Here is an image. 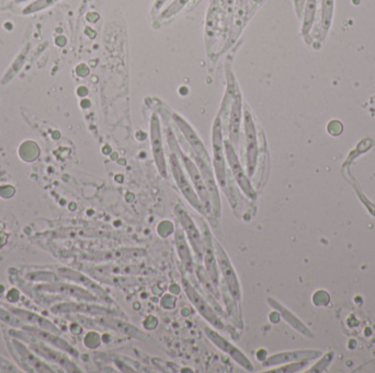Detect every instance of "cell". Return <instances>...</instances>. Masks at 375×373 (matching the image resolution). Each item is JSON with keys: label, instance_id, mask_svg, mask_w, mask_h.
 <instances>
[{"label": "cell", "instance_id": "ba28073f", "mask_svg": "<svg viewBox=\"0 0 375 373\" xmlns=\"http://www.w3.org/2000/svg\"><path fill=\"white\" fill-rule=\"evenodd\" d=\"M201 223V235L203 242V261L205 263V269L211 280L215 286L219 287V266H217V257H215L214 242L207 225L203 221Z\"/></svg>", "mask_w": 375, "mask_h": 373}, {"label": "cell", "instance_id": "cb8c5ba5", "mask_svg": "<svg viewBox=\"0 0 375 373\" xmlns=\"http://www.w3.org/2000/svg\"><path fill=\"white\" fill-rule=\"evenodd\" d=\"M100 322L103 323V324H107L108 326L113 327L115 330L125 333V334L131 335V336L137 337V338H145V335L143 336V334L137 328H134L131 325L121 323L120 321L111 320V319H105V320H103L101 319Z\"/></svg>", "mask_w": 375, "mask_h": 373}, {"label": "cell", "instance_id": "f1b7e54d", "mask_svg": "<svg viewBox=\"0 0 375 373\" xmlns=\"http://www.w3.org/2000/svg\"><path fill=\"white\" fill-rule=\"evenodd\" d=\"M294 6L297 17L302 18L304 13L305 0H294Z\"/></svg>", "mask_w": 375, "mask_h": 373}, {"label": "cell", "instance_id": "1f68e13d", "mask_svg": "<svg viewBox=\"0 0 375 373\" xmlns=\"http://www.w3.org/2000/svg\"><path fill=\"white\" fill-rule=\"evenodd\" d=\"M17 3H22V1H25V0H16Z\"/></svg>", "mask_w": 375, "mask_h": 373}, {"label": "cell", "instance_id": "8fae6325", "mask_svg": "<svg viewBox=\"0 0 375 373\" xmlns=\"http://www.w3.org/2000/svg\"><path fill=\"white\" fill-rule=\"evenodd\" d=\"M193 157H195V165L200 170L205 185H207V191H209L211 203H212V209H214V215L217 218H219V216H221V199H219V189H217V181H215L214 174H213L211 163L205 162L197 155H195Z\"/></svg>", "mask_w": 375, "mask_h": 373}, {"label": "cell", "instance_id": "6da1fadb", "mask_svg": "<svg viewBox=\"0 0 375 373\" xmlns=\"http://www.w3.org/2000/svg\"><path fill=\"white\" fill-rule=\"evenodd\" d=\"M167 138H168V145L171 153H175V155L181 158L183 165H185V170H187L188 174H189L191 181H192L195 191H197V194L199 195L201 201H202L203 206H204L205 211H207V216H209L213 211L212 203H211V197H209V191H207V185H205L204 179H203L200 170H199L197 165L191 160L190 158L188 157V155L179 148L178 143L175 141V136H173V131H171V129H168V133H167Z\"/></svg>", "mask_w": 375, "mask_h": 373}, {"label": "cell", "instance_id": "f546056e", "mask_svg": "<svg viewBox=\"0 0 375 373\" xmlns=\"http://www.w3.org/2000/svg\"><path fill=\"white\" fill-rule=\"evenodd\" d=\"M166 3L167 0H155V4H154L153 7L154 13H158L159 10H161Z\"/></svg>", "mask_w": 375, "mask_h": 373}, {"label": "cell", "instance_id": "7402d4cb", "mask_svg": "<svg viewBox=\"0 0 375 373\" xmlns=\"http://www.w3.org/2000/svg\"><path fill=\"white\" fill-rule=\"evenodd\" d=\"M13 311L17 314V316L23 319V320L27 321V322L35 323V324L39 325L40 327H43L45 330L57 332V327H54L49 321L44 320V319L39 316V315L27 312V311L16 310V309H13Z\"/></svg>", "mask_w": 375, "mask_h": 373}, {"label": "cell", "instance_id": "ffe728a7", "mask_svg": "<svg viewBox=\"0 0 375 373\" xmlns=\"http://www.w3.org/2000/svg\"><path fill=\"white\" fill-rule=\"evenodd\" d=\"M317 0H305L304 19H303L302 33L304 37L308 35L313 23H314L315 13H316Z\"/></svg>", "mask_w": 375, "mask_h": 373}, {"label": "cell", "instance_id": "d4e9b609", "mask_svg": "<svg viewBox=\"0 0 375 373\" xmlns=\"http://www.w3.org/2000/svg\"><path fill=\"white\" fill-rule=\"evenodd\" d=\"M191 0H173V3L166 8V9L161 11L159 15L161 20H169L175 16L178 15L183 8L187 7L188 4L190 3Z\"/></svg>", "mask_w": 375, "mask_h": 373}, {"label": "cell", "instance_id": "4dcf8cb0", "mask_svg": "<svg viewBox=\"0 0 375 373\" xmlns=\"http://www.w3.org/2000/svg\"><path fill=\"white\" fill-rule=\"evenodd\" d=\"M200 1H201V0H197V1H195V4H193V5H195H195H197V4H199V3H200Z\"/></svg>", "mask_w": 375, "mask_h": 373}, {"label": "cell", "instance_id": "4316f807", "mask_svg": "<svg viewBox=\"0 0 375 373\" xmlns=\"http://www.w3.org/2000/svg\"><path fill=\"white\" fill-rule=\"evenodd\" d=\"M66 311H83V312L91 313V314H107L110 313L109 310H105V308L100 307H93V305H83V304H69L64 305Z\"/></svg>", "mask_w": 375, "mask_h": 373}, {"label": "cell", "instance_id": "e0dca14e", "mask_svg": "<svg viewBox=\"0 0 375 373\" xmlns=\"http://www.w3.org/2000/svg\"><path fill=\"white\" fill-rule=\"evenodd\" d=\"M33 349H35L38 354L43 356L44 358L54 361V362H57V364L61 365L63 368H66L69 371L76 370V367L71 364V361L67 360L65 357L62 356L59 353L54 352V350H51V349L44 347L43 345L33 344Z\"/></svg>", "mask_w": 375, "mask_h": 373}, {"label": "cell", "instance_id": "7a4b0ae2", "mask_svg": "<svg viewBox=\"0 0 375 373\" xmlns=\"http://www.w3.org/2000/svg\"><path fill=\"white\" fill-rule=\"evenodd\" d=\"M169 160H171V172H173V177H175V183L180 189L185 199L189 201V203L197 213H200L203 216H207V211L203 206L200 197L197 194V191L193 189L192 185L189 182V179H188L185 172H183V167L179 163L178 155H175V153H171L169 155Z\"/></svg>", "mask_w": 375, "mask_h": 373}, {"label": "cell", "instance_id": "8992f818", "mask_svg": "<svg viewBox=\"0 0 375 373\" xmlns=\"http://www.w3.org/2000/svg\"><path fill=\"white\" fill-rule=\"evenodd\" d=\"M245 137H246V162L248 177H253L258 160V143L257 133L253 117L249 109H245L244 113Z\"/></svg>", "mask_w": 375, "mask_h": 373}, {"label": "cell", "instance_id": "44dd1931", "mask_svg": "<svg viewBox=\"0 0 375 373\" xmlns=\"http://www.w3.org/2000/svg\"><path fill=\"white\" fill-rule=\"evenodd\" d=\"M15 347L17 348L18 353L21 355L22 358H25V360H27L29 362L30 366L32 368L35 369L40 372H51L52 370H50L49 367L45 366V365L39 359L35 358L31 353L25 348L23 345L20 344V343L16 342L15 341Z\"/></svg>", "mask_w": 375, "mask_h": 373}, {"label": "cell", "instance_id": "4fadbf2b", "mask_svg": "<svg viewBox=\"0 0 375 373\" xmlns=\"http://www.w3.org/2000/svg\"><path fill=\"white\" fill-rule=\"evenodd\" d=\"M204 333L212 341L213 344L217 345L222 352L229 354L231 358L236 361L237 364L241 365L246 370H253V364H251L250 361L247 359V357L241 350H238L234 345H231V343L227 342L226 339L223 338L222 336H219L217 332L211 330L209 327H205Z\"/></svg>", "mask_w": 375, "mask_h": 373}, {"label": "cell", "instance_id": "30bf717a", "mask_svg": "<svg viewBox=\"0 0 375 373\" xmlns=\"http://www.w3.org/2000/svg\"><path fill=\"white\" fill-rule=\"evenodd\" d=\"M175 211L181 227L185 230V235L189 237V241H190V244L192 245L193 251H195L197 259L202 261L203 242L200 231L197 228V225H195L192 219L190 218V216L188 215L187 211L183 207L177 206Z\"/></svg>", "mask_w": 375, "mask_h": 373}, {"label": "cell", "instance_id": "484cf974", "mask_svg": "<svg viewBox=\"0 0 375 373\" xmlns=\"http://www.w3.org/2000/svg\"><path fill=\"white\" fill-rule=\"evenodd\" d=\"M197 276H199V279H200L201 283H202L203 286L205 287V289H207L209 292L212 293L215 298L219 299V287L215 286V285L213 284V281L211 280V278H209L207 273H205V269L203 268V267L199 266L197 267Z\"/></svg>", "mask_w": 375, "mask_h": 373}, {"label": "cell", "instance_id": "9a60e30c", "mask_svg": "<svg viewBox=\"0 0 375 373\" xmlns=\"http://www.w3.org/2000/svg\"><path fill=\"white\" fill-rule=\"evenodd\" d=\"M175 245H177V251H178L179 257H180L181 262L185 265V269L188 271H193V259L190 254V250L188 247L187 240H185V233H183V228L175 229Z\"/></svg>", "mask_w": 375, "mask_h": 373}, {"label": "cell", "instance_id": "7c38bea8", "mask_svg": "<svg viewBox=\"0 0 375 373\" xmlns=\"http://www.w3.org/2000/svg\"><path fill=\"white\" fill-rule=\"evenodd\" d=\"M173 119L175 125L180 129L181 133L183 134L185 138L187 139L188 143L190 145L191 149H192L195 155L200 157L205 162L211 163L209 153L205 149L202 141L199 138V136L195 133V129L190 126V124L188 123L185 119H183L180 115L175 114V113L173 114Z\"/></svg>", "mask_w": 375, "mask_h": 373}, {"label": "cell", "instance_id": "ac0fdd59", "mask_svg": "<svg viewBox=\"0 0 375 373\" xmlns=\"http://www.w3.org/2000/svg\"><path fill=\"white\" fill-rule=\"evenodd\" d=\"M47 290L57 291V292L65 293L67 296L75 297V298L81 299V300L98 301L91 293L83 289L76 288V287L69 286V285H59V286L47 287Z\"/></svg>", "mask_w": 375, "mask_h": 373}, {"label": "cell", "instance_id": "603a6c76", "mask_svg": "<svg viewBox=\"0 0 375 373\" xmlns=\"http://www.w3.org/2000/svg\"><path fill=\"white\" fill-rule=\"evenodd\" d=\"M335 0H322V33L326 35L330 25H332L333 15H334Z\"/></svg>", "mask_w": 375, "mask_h": 373}, {"label": "cell", "instance_id": "9c48e42d", "mask_svg": "<svg viewBox=\"0 0 375 373\" xmlns=\"http://www.w3.org/2000/svg\"><path fill=\"white\" fill-rule=\"evenodd\" d=\"M151 141L154 160L156 163L159 174L163 177H167V165L163 153V139H161V122L156 114L151 115Z\"/></svg>", "mask_w": 375, "mask_h": 373}, {"label": "cell", "instance_id": "3957f363", "mask_svg": "<svg viewBox=\"0 0 375 373\" xmlns=\"http://www.w3.org/2000/svg\"><path fill=\"white\" fill-rule=\"evenodd\" d=\"M213 165L217 182L222 187L226 186V165H225V148L223 145L222 121L217 117L212 129Z\"/></svg>", "mask_w": 375, "mask_h": 373}, {"label": "cell", "instance_id": "d6986e66", "mask_svg": "<svg viewBox=\"0 0 375 373\" xmlns=\"http://www.w3.org/2000/svg\"><path fill=\"white\" fill-rule=\"evenodd\" d=\"M27 330L29 331L30 334H35L40 338L44 339V341H47V342L52 343V344L59 347L62 350H65V352L69 353L73 356H77V353L75 352V349L71 348L65 341L59 338L55 335H52L51 333L42 332V331H38L35 328H27Z\"/></svg>", "mask_w": 375, "mask_h": 373}, {"label": "cell", "instance_id": "277c9868", "mask_svg": "<svg viewBox=\"0 0 375 373\" xmlns=\"http://www.w3.org/2000/svg\"><path fill=\"white\" fill-rule=\"evenodd\" d=\"M214 242L215 257H217V266L222 271L223 278H224L225 285L229 289V295L231 298L234 299L235 302L238 303L241 301V287H239L238 279H237L236 273L231 266V261L226 255L222 245L219 244V241L213 240Z\"/></svg>", "mask_w": 375, "mask_h": 373}, {"label": "cell", "instance_id": "83f0119b", "mask_svg": "<svg viewBox=\"0 0 375 373\" xmlns=\"http://www.w3.org/2000/svg\"><path fill=\"white\" fill-rule=\"evenodd\" d=\"M57 1H59V0H37L35 3H32L31 5L25 8L23 13H25V15H30V13H38V11H41V10L47 9L50 6L54 5V4L57 3Z\"/></svg>", "mask_w": 375, "mask_h": 373}, {"label": "cell", "instance_id": "5b68a950", "mask_svg": "<svg viewBox=\"0 0 375 373\" xmlns=\"http://www.w3.org/2000/svg\"><path fill=\"white\" fill-rule=\"evenodd\" d=\"M224 148L227 162H229V167H231V172H233V175H234L235 179H236L237 184L239 185L241 191H244L245 195H247L249 199H256V191L253 189V185H251L250 181H249V177H247L244 169L241 167L238 157H237L236 150H235L234 147L231 145V141H224Z\"/></svg>", "mask_w": 375, "mask_h": 373}, {"label": "cell", "instance_id": "2e32d148", "mask_svg": "<svg viewBox=\"0 0 375 373\" xmlns=\"http://www.w3.org/2000/svg\"><path fill=\"white\" fill-rule=\"evenodd\" d=\"M61 273L64 276L67 277V278L79 281V283L83 284V286L87 287L88 289L93 290L99 298H101V300L105 301V302L111 303L110 297L108 296L107 293H105L100 287L98 286L97 284H95L93 280H91V279L87 278V277L83 276V275L79 274L77 271H69V269H62Z\"/></svg>", "mask_w": 375, "mask_h": 373}, {"label": "cell", "instance_id": "52a82bcc", "mask_svg": "<svg viewBox=\"0 0 375 373\" xmlns=\"http://www.w3.org/2000/svg\"><path fill=\"white\" fill-rule=\"evenodd\" d=\"M183 287L188 298L195 305V308L197 309V312L202 315V318H204L209 324H212L213 326L217 327V330H224V324H223L222 321L219 320V316L215 314L214 311L207 304V301L202 298L200 293L195 290V287L190 284V281H188L187 279L183 278Z\"/></svg>", "mask_w": 375, "mask_h": 373}, {"label": "cell", "instance_id": "5bb4252c", "mask_svg": "<svg viewBox=\"0 0 375 373\" xmlns=\"http://www.w3.org/2000/svg\"><path fill=\"white\" fill-rule=\"evenodd\" d=\"M241 112H243V101L241 95H237L231 105V119H229V139L235 149L238 148L239 138H241Z\"/></svg>", "mask_w": 375, "mask_h": 373}]
</instances>
